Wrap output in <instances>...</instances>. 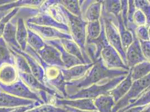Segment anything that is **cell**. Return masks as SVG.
Wrapping results in <instances>:
<instances>
[{
  "label": "cell",
  "mask_w": 150,
  "mask_h": 112,
  "mask_svg": "<svg viewBox=\"0 0 150 112\" xmlns=\"http://www.w3.org/2000/svg\"><path fill=\"white\" fill-rule=\"evenodd\" d=\"M128 73L129 71L124 69H108L100 57L94 63L92 67L83 77L77 80L66 82L67 96L74 95L82 89H85L94 84L110 81L120 76L128 75Z\"/></svg>",
  "instance_id": "6da1fadb"
},
{
  "label": "cell",
  "mask_w": 150,
  "mask_h": 112,
  "mask_svg": "<svg viewBox=\"0 0 150 112\" xmlns=\"http://www.w3.org/2000/svg\"><path fill=\"white\" fill-rule=\"evenodd\" d=\"M55 6L60 14L61 22L69 26L70 34L73 40L80 47L86 62L88 64L92 63L86 51V29L88 22L82 19L81 16H76L69 13L61 5L58 3V1Z\"/></svg>",
  "instance_id": "7a4b0ae2"
},
{
  "label": "cell",
  "mask_w": 150,
  "mask_h": 112,
  "mask_svg": "<svg viewBox=\"0 0 150 112\" xmlns=\"http://www.w3.org/2000/svg\"><path fill=\"white\" fill-rule=\"evenodd\" d=\"M127 75L120 76L110 81L94 84L85 89H82L77 91L74 95H69L64 99H94L101 95H107L113 88L115 87L122 80H123Z\"/></svg>",
  "instance_id": "3957f363"
},
{
  "label": "cell",
  "mask_w": 150,
  "mask_h": 112,
  "mask_svg": "<svg viewBox=\"0 0 150 112\" xmlns=\"http://www.w3.org/2000/svg\"><path fill=\"white\" fill-rule=\"evenodd\" d=\"M101 16L104 21L105 34L108 43L118 51L123 62L127 65L125 51L123 48L119 31L117 26V19L115 16L108 14L103 7Z\"/></svg>",
  "instance_id": "277c9868"
},
{
  "label": "cell",
  "mask_w": 150,
  "mask_h": 112,
  "mask_svg": "<svg viewBox=\"0 0 150 112\" xmlns=\"http://www.w3.org/2000/svg\"><path fill=\"white\" fill-rule=\"evenodd\" d=\"M150 86V74L143 79L133 81L128 92L115 104L112 112H118L134 103Z\"/></svg>",
  "instance_id": "5b68a950"
},
{
  "label": "cell",
  "mask_w": 150,
  "mask_h": 112,
  "mask_svg": "<svg viewBox=\"0 0 150 112\" xmlns=\"http://www.w3.org/2000/svg\"><path fill=\"white\" fill-rule=\"evenodd\" d=\"M0 90L20 98L35 101L42 104H44L37 94L31 90L22 80H18L10 85H5L0 82Z\"/></svg>",
  "instance_id": "8992f818"
},
{
  "label": "cell",
  "mask_w": 150,
  "mask_h": 112,
  "mask_svg": "<svg viewBox=\"0 0 150 112\" xmlns=\"http://www.w3.org/2000/svg\"><path fill=\"white\" fill-rule=\"evenodd\" d=\"M100 57L108 69L129 71V67L123 62L118 51L110 44L107 45L102 50Z\"/></svg>",
  "instance_id": "52a82bcc"
},
{
  "label": "cell",
  "mask_w": 150,
  "mask_h": 112,
  "mask_svg": "<svg viewBox=\"0 0 150 112\" xmlns=\"http://www.w3.org/2000/svg\"><path fill=\"white\" fill-rule=\"evenodd\" d=\"M102 29L100 36L97 39L86 43V51L88 58L93 63L96 62L100 57L102 50L107 45L109 44L106 37L105 26L102 16L100 18Z\"/></svg>",
  "instance_id": "ba28073f"
},
{
  "label": "cell",
  "mask_w": 150,
  "mask_h": 112,
  "mask_svg": "<svg viewBox=\"0 0 150 112\" xmlns=\"http://www.w3.org/2000/svg\"><path fill=\"white\" fill-rule=\"evenodd\" d=\"M26 23L39 26L54 28L64 33L70 34V31L67 25L58 21L50 14L47 12H38L37 13L32 15L30 18L27 19Z\"/></svg>",
  "instance_id": "9c48e42d"
},
{
  "label": "cell",
  "mask_w": 150,
  "mask_h": 112,
  "mask_svg": "<svg viewBox=\"0 0 150 112\" xmlns=\"http://www.w3.org/2000/svg\"><path fill=\"white\" fill-rule=\"evenodd\" d=\"M81 17L85 21L99 20L101 17L103 1H79Z\"/></svg>",
  "instance_id": "30bf717a"
},
{
  "label": "cell",
  "mask_w": 150,
  "mask_h": 112,
  "mask_svg": "<svg viewBox=\"0 0 150 112\" xmlns=\"http://www.w3.org/2000/svg\"><path fill=\"white\" fill-rule=\"evenodd\" d=\"M26 25L28 29L37 33L41 37L44 39V40L56 39L61 40L63 39L73 40L71 34L64 33L54 28L39 26L28 23H26Z\"/></svg>",
  "instance_id": "8fae6325"
},
{
  "label": "cell",
  "mask_w": 150,
  "mask_h": 112,
  "mask_svg": "<svg viewBox=\"0 0 150 112\" xmlns=\"http://www.w3.org/2000/svg\"><path fill=\"white\" fill-rule=\"evenodd\" d=\"M37 52L44 62L48 65L60 69L64 68V65L59 52L53 46L46 43L42 49Z\"/></svg>",
  "instance_id": "7c38bea8"
},
{
  "label": "cell",
  "mask_w": 150,
  "mask_h": 112,
  "mask_svg": "<svg viewBox=\"0 0 150 112\" xmlns=\"http://www.w3.org/2000/svg\"><path fill=\"white\" fill-rule=\"evenodd\" d=\"M125 57L127 65L129 69L139 63L146 61L143 55L140 42L137 38H133V42L125 51Z\"/></svg>",
  "instance_id": "4fadbf2b"
},
{
  "label": "cell",
  "mask_w": 150,
  "mask_h": 112,
  "mask_svg": "<svg viewBox=\"0 0 150 112\" xmlns=\"http://www.w3.org/2000/svg\"><path fill=\"white\" fill-rule=\"evenodd\" d=\"M37 102L31 100L20 98L0 90V108H16L20 106H31Z\"/></svg>",
  "instance_id": "5bb4252c"
},
{
  "label": "cell",
  "mask_w": 150,
  "mask_h": 112,
  "mask_svg": "<svg viewBox=\"0 0 150 112\" xmlns=\"http://www.w3.org/2000/svg\"><path fill=\"white\" fill-rule=\"evenodd\" d=\"M53 104L60 107L68 106L81 111H96L93 99H91L69 100L56 98Z\"/></svg>",
  "instance_id": "9a60e30c"
},
{
  "label": "cell",
  "mask_w": 150,
  "mask_h": 112,
  "mask_svg": "<svg viewBox=\"0 0 150 112\" xmlns=\"http://www.w3.org/2000/svg\"><path fill=\"white\" fill-rule=\"evenodd\" d=\"M94 63L82 64L73 66L69 69H61L63 79L66 82L77 80L83 77L88 71L92 67Z\"/></svg>",
  "instance_id": "2e32d148"
},
{
  "label": "cell",
  "mask_w": 150,
  "mask_h": 112,
  "mask_svg": "<svg viewBox=\"0 0 150 112\" xmlns=\"http://www.w3.org/2000/svg\"><path fill=\"white\" fill-rule=\"evenodd\" d=\"M44 41L46 43L50 44L54 47H55L57 50L59 52L65 69H69L75 66L83 64L77 58L69 54V52L64 49L62 44L61 43L60 40H48Z\"/></svg>",
  "instance_id": "e0dca14e"
},
{
  "label": "cell",
  "mask_w": 150,
  "mask_h": 112,
  "mask_svg": "<svg viewBox=\"0 0 150 112\" xmlns=\"http://www.w3.org/2000/svg\"><path fill=\"white\" fill-rule=\"evenodd\" d=\"M10 49L13 50L15 52L23 56L28 63L30 69L31 74L36 79L42 83L44 84V77H45V73L44 69L37 62V61L33 58L30 55L27 53L25 51H23L21 49H18L15 47H9ZM45 85V84H44Z\"/></svg>",
  "instance_id": "ac0fdd59"
},
{
  "label": "cell",
  "mask_w": 150,
  "mask_h": 112,
  "mask_svg": "<svg viewBox=\"0 0 150 112\" xmlns=\"http://www.w3.org/2000/svg\"><path fill=\"white\" fill-rule=\"evenodd\" d=\"M133 82L131 74L129 72L128 74L126 76L125 79L119 83L115 87L113 88L111 91H110L108 94L112 96L113 99L117 103L128 92Z\"/></svg>",
  "instance_id": "d6986e66"
},
{
  "label": "cell",
  "mask_w": 150,
  "mask_h": 112,
  "mask_svg": "<svg viewBox=\"0 0 150 112\" xmlns=\"http://www.w3.org/2000/svg\"><path fill=\"white\" fill-rule=\"evenodd\" d=\"M18 71L14 65L5 64L0 68V82L5 85H10L18 81Z\"/></svg>",
  "instance_id": "ffe728a7"
},
{
  "label": "cell",
  "mask_w": 150,
  "mask_h": 112,
  "mask_svg": "<svg viewBox=\"0 0 150 112\" xmlns=\"http://www.w3.org/2000/svg\"><path fill=\"white\" fill-rule=\"evenodd\" d=\"M2 38L9 47L20 49L16 40V20H10L5 28Z\"/></svg>",
  "instance_id": "44dd1931"
},
{
  "label": "cell",
  "mask_w": 150,
  "mask_h": 112,
  "mask_svg": "<svg viewBox=\"0 0 150 112\" xmlns=\"http://www.w3.org/2000/svg\"><path fill=\"white\" fill-rule=\"evenodd\" d=\"M28 28L22 18L19 17L16 20V40L20 49L25 51L28 45Z\"/></svg>",
  "instance_id": "7402d4cb"
},
{
  "label": "cell",
  "mask_w": 150,
  "mask_h": 112,
  "mask_svg": "<svg viewBox=\"0 0 150 112\" xmlns=\"http://www.w3.org/2000/svg\"><path fill=\"white\" fill-rule=\"evenodd\" d=\"M96 111L99 112H112L116 103L110 95H103L93 99Z\"/></svg>",
  "instance_id": "603a6c76"
},
{
  "label": "cell",
  "mask_w": 150,
  "mask_h": 112,
  "mask_svg": "<svg viewBox=\"0 0 150 112\" xmlns=\"http://www.w3.org/2000/svg\"><path fill=\"white\" fill-rule=\"evenodd\" d=\"M116 18L117 19V26L119 31L122 47L125 52L127 49L133 42V37L131 32L125 28L123 23L120 14Z\"/></svg>",
  "instance_id": "cb8c5ba5"
},
{
  "label": "cell",
  "mask_w": 150,
  "mask_h": 112,
  "mask_svg": "<svg viewBox=\"0 0 150 112\" xmlns=\"http://www.w3.org/2000/svg\"><path fill=\"white\" fill-rule=\"evenodd\" d=\"M129 72L133 81L143 79L150 74V62L145 61L139 63L129 69Z\"/></svg>",
  "instance_id": "d4e9b609"
},
{
  "label": "cell",
  "mask_w": 150,
  "mask_h": 112,
  "mask_svg": "<svg viewBox=\"0 0 150 112\" xmlns=\"http://www.w3.org/2000/svg\"><path fill=\"white\" fill-rule=\"evenodd\" d=\"M60 41L64 49L66 50L69 54L77 58L83 64H88L85 60L84 56L83 55V53L80 47L74 40L63 39H61Z\"/></svg>",
  "instance_id": "484cf974"
},
{
  "label": "cell",
  "mask_w": 150,
  "mask_h": 112,
  "mask_svg": "<svg viewBox=\"0 0 150 112\" xmlns=\"http://www.w3.org/2000/svg\"><path fill=\"white\" fill-rule=\"evenodd\" d=\"M5 64L15 65V60L8 45L3 38H0V68Z\"/></svg>",
  "instance_id": "4316f807"
},
{
  "label": "cell",
  "mask_w": 150,
  "mask_h": 112,
  "mask_svg": "<svg viewBox=\"0 0 150 112\" xmlns=\"http://www.w3.org/2000/svg\"><path fill=\"white\" fill-rule=\"evenodd\" d=\"M12 2V1H11ZM8 2L6 4L0 6V13H5L12 9L19 8L20 6H29L40 7L43 4L42 1H18L16 2Z\"/></svg>",
  "instance_id": "83f0119b"
},
{
  "label": "cell",
  "mask_w": 150,
  "mask_h": 112,
  "mask_svg": "<svg viewBox=\"0 0 150 112\" xmlns=\"http://www.w3.org/2000/svg\"><path fill=\"white\" fill-rule=\"evenodd\" d=\"M102 29L101 20L88 22L86 26V43L97 39L100 36Z\"/></svg>",
  "instance_id": "f1b7e54d"
},
{
  "label": "cell",
  "mask_w": 150,
  "mask_h": 112,
  "mask_svg": "<svg viewBox=\"0 0 150 112\" xmlns=\"http://www.w3.org/2000/svg\"><path fill=\"white\" fill-rule=\"evenodd\" d=\"M28 44L36 52L42 49L45 45L43 38L37 33L28 29Z\"/></svg>",
  "instance_id": "f546056e"
},
{
  "label": "cell",
  "mask_w": 150,
  "mask_h": 112,
  "mask_svg": "<svg viewBox=\"0 0 150 112\" xmlns=\"http://www.w3.org/2000/svg\"><path fill=\"white\" fill-rule=\"evenodd\" d=\"M103 8L108 14L117 18L121 12V1L119 0L103 1Z\"/></svg>",
  "instance_id": "4dcf8cb0"
},
{
  "label": "cell",
  "mask_w": 150,
  "mask_h": 112,
  "mask_svg": "<svg viewBox=\"0 0 150 112\" xmlns=\"http://www.w3.org/2000/svg\"><path fill=\"white\" fill-rule=\"evenodd\" d=\"M10 50L14 57L15 65L18 71V72L23 74H32L30 68L27 61H26L25 58L21 55L15 52L11 49H10Z\"/></svg>",
  "instance_id": "1f68e13d"
},
{
  "label": "cell",
  "mask_w": 150,
  "mask_h": 112,
  "mask_svg": "<svg viewBox=\"0 0 150 112\" xmlns=\"http://www.w3.org/2000/svg\"><path fill=\"white\" fill-rule=\"evenodd\" d=\"M58 3L61 5L69 13L76 16H81V8L79 4V1L77 0H64L58 1Z\"/></svg>",
  "instance_id": "d6a6232c"
},
{
  "label": "cell",
  "mask_w": 150,
  "mask_h": 112,
  "mask_svg": "<svg viewBox=\"0 0 150 112\" xmlns=\"http://www.w3.org/2000/svg\"><path fill=\"white\" fill-rule=\"evenodd\" d=\"M150 104V88L146 90L142 95L131 104L126 106L125 108L120 110L118 112H123L126 110L135 106H146Z\"/></svg>",
  "instance_id": "836d02e7"
},
{
  "label": "cell",
  "mask_w": 150,
  "mask_h": 112,
  "mask_svg": "<svg viewBox=\"0 0 150 112\" xmlns=\"http://www.w3.org/2000/svg\"><path fill=\"white\" fill-rule=\"evenodd\" d=\"M26 112H69L63 107L53 104H43Z\"/></svg>",
  "instance_id": "e575fe53"
},
{
  "label": "cell",
  "mask_w": 150,
  "mask_h": 112,
  "mask_svg": "<svg viewBox=\"0 0 150 112\" xmlns=\"http://www.w3.org/2000/svg\"><path fill=\"white\" fill-rule=\"evenodd\" d=\"M134 4L136 9L141 10L146 16L147 25L150 27V3L147 0H136Z\"/></svg>",
  "instance_id": "d590c367"
},
{
  "label": "cell",
  "mask_w": 150,
  "mask_h": 112,
  "mask_svg": "<svg viewBox=\"0 0 150 112\" xmlns=\"http://www.w3.org/2000/svg\"><path fill=\"white\" fill-rule=\"evenodd\" d=\"M19 11V8H15L11 10L9 13H6L1 19H0V38L2 37L3 33L4 31L5 28L7 23L9 22L13 17L18 13Z\"/></svg>",
  "instance_id": "8d00e7d4"
},
{
  "label": "cell",
  "mask_w": 150,
  "mask_h": 112,
  "mask_svg": "<svg viewBox=\"0 0 150 112\" xmlns=\"http://www.w3.org/2000/svg\"><path fill=\"white\" fill-rule=\"evenodd\" d=\"M136 35L141 41H148L149 40V26L147 25L137 26L136 29Z\"/></svg>",
  "instance_id": "74e56055"
},
{
  "label": "cell",
  "mask_w": 150,
  "mask_h": 112,
  "mask_svg": "<svg viewBox=\"0 0 150 112\" xmlns=\"http://www.w3.org/2000/svg\"><path fill=\"white\" fill-rule=\"evenodd\" d=\"M133 23L137 26L147 25V20L144 13L137 9L133 15Z\"/></svg>",
  "instance_id": "f35d334b"
},
{
  "label": "cell",
  "mask_w": 150,
  "mask_h": 112,
  "mask_svg": "<svg viewBox=\"0 0 150 112\" xmlns=\"http://www.w3.org/2000/svg\"><path fill=\"white\" fill-rule=\"evenodd\" d=\"M121 1V12L120 16L122 19L123 23L127 29L128 24V1L123 0Z\"/></svg>",
  "instance_id": "ab89813d"
},
{
  "label": "cell",
  "mask_w": 150,
  "mask_h": 112,
  "mask_svg": "<svg viewBox=\"0 0 150 112\" xmlns=\"http://www.w3.org/2000/svg\"><path fill=\"white\" fill-rule=\"evenodd\" d=\"M142 52L144 58L148 62H150V41H141L139 40Z\"/></svg>",
  "instance_id": "60d3db41"
},
{
  "label": "cell",
  "mask_w": 150,
  "mask_h": 112,
  "mask_svg": "<svg viewBox=\"0 0 150 112\" xmlns=\"http://www.w3.org/2000/svg\"><path fill=\"white\" fill-rule=\"evenodd\" d=\"M137 10L134 4V1H128V24L133 23V15Z\"/></svg>",
  "instance_id": "b9f144b4"
},
{
  "label": "cell",
  "mask_w": 150,
  "mask_h": 112,
  "mask_svg": "<svg viewBox=\"0 0 150 112\" xmlns=\"http://www.w3.org/2000/svg\"><path fill=\"white\" fill-rule=\"evenodd\" d=\"M40 105H42L41 103H40L39 102H37L35 104H33L31 106H20L18 108H16L10 112H26L29 110L32 109L37 107L38 106H40Z\"/></svg>",
  "instance_id": "7bdbcfd3"
},
{
  "label": "cell",
  "mask_w": 150,
  "mask_h": 112,
  "mask_svg": "<svg viewBox=\"0 0 150 112\" xmlns=\"http://www.w3.org/2000/svg\"><path fill=\"white\" fill-rule=\"evenodd\" d=\"M62 107L66 109L69 112H99L97 111H81L68 106H63Z\"/></svg>",
  "instance_id": "ee69618b"
},
{
  "label": "cell",
  "mask_w": 150,
  "mask_h": 112,
  "mask_svg": "<svg viewBox=\"0 0 150 112\" xmlns=\"http://www.w3.org/2000/svg\"><path fill=\"white\" fill-rule=\"evenodd\" d=\"M144 107V106H135V107L129 108L123 112H141V111L143 110Z\"/></svg>",
  "instance_id": "f6af8a7d"
},
{
  "label": "cell",
  "mask_w": 150,
  "mask_h": 112,
  "mask_svg": "<svg viewBox=\"0 0 150 112\" xmlns=\"http://www.w3.org/2000/svg\"><path fill=\"white\" fill-rule=\"evenodd\" d=\"M15 108H0V112H10Z\"/></svg>",
  "instance_id": "bcb514c9"
},
{
  "label": "cell",
  "mask_w": 150,
  "mask_h": 112,
  "mask_svg": "<svg viewBox=\"0 0 150 112\" xmlns=\"http://www.w3.org/2000/svg\"><path fill=\"white\" fill-rule=\"evenodd\" d=\"M141 112H150V104L147 106H144Z\"/></svg>",
  "instance_id": "7dc6e473"
},
{
  "label": "cell",
  "mask_w": 150,
  "mask_h": 112,
  "mask_svg": "<svg viewBox=\"0 0 150 112\" xmlns=\"http://www.w3.org/2000/svg\"><path fill=\"white\" fill-rule=\"evenodd\" d=\"M5 15V13H0V19H1L4 15Z\"/></svg>",
  "instance_id": "c3c4849f"
},
{
  "label": "cell",
  "mask_w": 150,
  "mask_h": 112,
  "mask_svg": "<svg viewBox=\"0 0 150 112\" xmlns=\"http://www.w3.org/2000/svg\"><path fill=\"white\" fill-rule=\"evenodd\" d=\"M149 40L150 41V27H149Z\"/></svg>",
  "instance_id": "681fc988"
},
{
  "label": "cell",
  "mask_w": 150,
  "mask_h": 112,
  "mask_svg": "<svg viewBox=\"0 0 150 112\" xmlns=\"http://www.w3.org/2000/svg\"><path fill=\"white\" fill-rule=\"evenodd\" d=\"M150 86H149V87H148V88H147V89H150ZM147 89H146V90H147Z\"/></svg>",
  "instance_id": "f907efd6"
}]
</instances>
